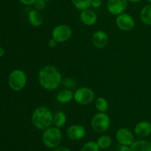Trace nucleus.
Instances as JSON below:
<instances>
[{"instance_id":"obj_1","label":"nucleus","mask_w":151,"mask_h":151,"mask_svg":"<svg viewBox=\"0 0 151 151\" xmlns=\"http://www.w3.org/2000/svg\"><path fill=\"white\" fill-rule=\"evenodd\" d=\"M38 83L43 88L48 91L55 90L62 83V75L60 71L53 66H45L38 74Z\"/></svg>"},{"instance_id":"obj_2","label":"nucleus","mask_w":151,"mask_h":151,"mask_svg":"<svg viewBox=\"0 0 151 151\" xmlns=\"http://www.w3.org/2000/svg\"><path fill=\"white\" fill-rule=\"evenodd\" d=\"M52 112L46 106H40L33 111L31 120L33 126L40 131H44L53 124Z\"/></svg>"},{"instance_id":"obj_3","label":"nucleus","mask_w":151,"mask_h":151,"mask_svg":"<svg viewBox=\"0 0 151 151\" xmlns=\"http://www.w3.org/2000/svg\"><path fill=\"white\" fill-rule=\"evenodd\" d=\"M62 140V133L57 127H50L44 130L42 134V141L44 145L49 148H56Z\"/></svg>"},{"instance_id":"obj_4","label":"nucleus","mask_w":151,"mask_h":151,"mask_svg":"<svg viewBox=\"0 0 151 151\" xmlns=\"http://www.w3.org/2000/svg\"><path fill=\"white\" fill-rule=\"evenodd\" d=\"M27 81L26 73L22 69H15L10 74L8 78V85L15 91H22L25 87Z\"/></svg>"},{"instance_id":"obj_5","label":"nucleus","mask_w":151,"mask_h":151,"mask_svg":"<svg viewBox=\"0 0 151 151\" xmlns=\"http://www.w3.org/2000/svg\"><path fill=\"white\" fill-rule=\"evenodd\" d=\"M111 125V119L106 113L98 112L94 114L91 120V128L95 132L103 134L109 130Z\"/></svg>"},{"instance_id":"obj_6","label":"nucleus","mask_w":151,"mask_h":151,"mask_svg":"<svg viewBox=\"0 0 151 151\" xmlns=\"http://www.w3.org/2000/svg\"><path fill=\"white\" fill-rule=\"evenodd\" d=\"M94 92L88 87H81L74 92V100L77 103L82 106H87L93 102Z\"/></svg>"},{"instance_id":"obj_7","label":"nucleus","mask_w":151,"mask_h":151,"mask_svg":"<svg viewBox=\"0 0 151 151\" xmlns=\"http://www.w3.org/2000/svg\"><path fill=\"white\" fill-rule=\"evenodd\" d=\"M72 35V30L66 24H59L55 27L52 31V38L58 43H64L70 40Z\"/></svg>"},{"instance_id":"obj_8","label":"nucleus","mask_w":151,"mask_h":151,"mask_svg":"<svg viewBox=\"0 0 151 151\" xmlns=\"http://www.w3.org/2000/svg\"><path fill=\"white\" fill-rule=\"evenodd\" d=\"M136 22L134 17L128 13H123L116 18V25L122 31H130L135 27Z\"/></svg>"},{"instance_id":"obj_9","label":"nucleus","mask_w":151,"mask_h":151,"mask_svg":"<svg viewBox=\"0 0 151 151\" xmlns=\"http://www.w3.org/2000/svg\"><path fill=\"white\" fill-rule=\"evenodd\" d=\"M128 2V0H108L106 7L111 14L117 16L125 11Z\"/></svg>"},{"instance_id":"obj_10","label":"nucleus","mask_w":151,"mask_h":151,"mask_svg":"<svg viewBox=\"0 0 151 151\" xmlns=\"http://www.w3.org/2000/svg\"><path fill=\"white\" fill-rule=\"evenodd\" d=\"M116 139L121 145L131 146L134 142V137L129 129L121 128L116 131Z\"/></svg>"},{"instance_id":"obj_11","label":"nucleus","mask_w":151,"mask_h":151,"mask_svg":"<svg viewBox=\"0 0 151 151\" xmlns=\"http://www.w3.org/2000/svg\"><path fill=\"white\" fill-rule=\"evenodd\" d=\"M86 128L81 125H72L66 130V135L71 140L77 141L82 139L86 135Z\"/></svg>"},{"instance_id":"obj_12","label":"nucleus","mask_w":151,"mask_h":151,"mask_svg":"<svg viewBox=\"0 0 151 151\" xmlns=\"http://www.w3.org/2000/svg\"><path fill=\"white\" fill-rule=\"evenodd\" d=\"M91 42L96 48L103 49L109 43V36L104 31L97 30L93 33L91 36Z\"/></svg>"},{"instance_id":"obj_13","label":"nucleus","mask_w":151,"mask_h":151,"mask_svg":"<svg viewBox=\"0 0 151 151\" xmlns=\"http://www.w3.org/2000/svg\"><path fill=\"white\" fill-rule=\"evenodd\" d=\"M81 22L86 26H93L97 22V16L93 10L86 9L81 11L80 16Z\"/></svg>"},{"instance_id":"obj_14","label":"nucleus","mask_w":151,"mask_h":151,"mask_svg":"<svg viewBox=\"0 0 151 151\" xmlns=\"http://www.w3.org/2000/svg\"><path fill=\"white\" fill-rule=\"evenodd\" d=\"M134 133L139 137H147L151 134V124L147 121L139 122L134 127Z\"/></svg>"},{"instance_id":"obj_15","label":"nucleus","mask_w":151,"mask_h":151,"mask_svg":"<svg viewBox=\"0 0 151 151\" xmlns=\"http://www.w3.org/2000/svg\"><path fill=\"white\" fill-rule=\"evenodd\" d=\"M28 21L32 27H38L43 23V17L38 10L33 9L28 13Z\"/></svg>"},{"instance_id":"obj_16","label":"nucleus","mask_w":151,"mask_h":151,"mask_svg":"<svg viewBox=\"0 0 151 151\" xmlns=\"http://www.w3.org/2000/svg\"><path fill=\"white\" fill-rule=\"evenodd\" d=\"M131 151H151V142L147 140H137L130 146Z\"/></svg>"},{"instance_id":"obj_17","label":"nucleus","mask_w":151,"mask_h":151,"mask_svg":"<svg viewBox=\"0 0 151 151\" xmlns=\"http://www.w3.org/2000/svg\"><path fill=\"white\" fill-rule=\"evenodd\" d=\"M57 101L61 104H66L74 99V93L70 89H64L57 94Z\"/></svg>"},{"instance_id":"obj_18","label":"nucleus","mask_w":151,"mask_h":151,"mask_svg":"<svg viewBox=\"0 0 151 151\" xmlns=\"http://www.w3.org/2000/svg\"><path fill=\"white\" fill-rule=\"evenodd\" d=\"M67 118H66V114L62 111L56 112L53 116V124L57 128H62L66 124Z\"/></svg>"},{"instance_id":"obj_19","label":"nucleus","mask_w":151,"mask_h":151,"mask_svg":"<svg viewBox=\"0 0 151 151\" xmlns=\"http://www.w3.org/2000/svg\"><path fill=\"white\" fill-rule=\"evenodd\" d=\"M140 19L146 25H151V4L145 6L140 13Z\"/></svg>"},{"instance_id":"obj_20","label":"nucleus","mask_w":151,"mask_h":151,"mask_svg":"<svg viewBox=\"0 0 151 151\" xmlns=\"http://www.w3.org/2000/svg\"><path fill=\"white\" fill-rule=\"evenodd\" d=\"M94 106H95L96 109L99 112H102V113H106L109 109V103L107 100L103 97H97L96 99L94 101Z\"/></svg>"},{"instance_id":"obj_21","label":"nucleus","mask_w":151,"mask_h":151,"mask_svg":"<svg viewBox=\"0 0 151 151\" xmlns=\"http://www.w3.org/2000/svg\"><path fill=\"white\" fill-rule=\"evenodd\" d=\"M99 147L101 149H107L111 146L112 139L108 135H103L97 141Z\"/></svg>"},{"instance_id":"obj_22","label":"nucleus","mask_w":151,"mask_h":151,"mask_svg":"<svg viewBox=\"0 0 151 151\" xmlns=\"http://www.w3.org/2000/svg\"><path fill=\"white\" fill-rule=\"evenodd\" d=\"M72 4L79 10H84L91 7V0H71Z\"/></svg>"},{"instance_id":"obj_23","label":"nucleus","mask_w":151,"mask_h":151,"mask_svg":"<svg viewBox=\"0 0 151 151\" xmlns=\"http://www.w3.org/2000/svg\"><path fill=\"white\" fill-rule=\"evenodd\" d=\"M81 151H100V147L97 142L90 141L83 145Z\"/></svg>"},{"instance_id":"obj_24","label":"nucleus","mask_w":151,"mask_h":151,"mask_svg":"<svg viewBox=\"0 0 151 151\" xmlns=\"http://www.w3.org/2000/svg\"><path fill=\"white\" fill-rule=\"evenodd\" d=\"M46 1L44 0H36L35 3L33 4L34 7H35V10H38V11H41L44 10L46 7Z\"/></svg>"},{"instance_id":"obj_25","label":"nucleus","mask_w":151,"mask_h":151,"mask_svg":"<svg viewBox=\"0 0 151 151\" xmlns=\"http://www.w3.org/2000/svg\"><path fill=\"white\" fill-rule=\"evenodd\" d=\"M75 84V81H73V80L71 79V78H67V79L65 80L64 81V85L66 86V87L67 88H73Z\"/></svg>"},{"instance_id":"obj_26","label":"nucleus","mask_w":151,"mask_h":151,"mask_svg":"<svg viewBox=\"0 0 151 151\" xmlns=\"http://www.w3.org/2000/svg\"><path fill=\"white\" fill-rule=\"evenodd\" d=\"M102 4H103L102 0H91V6L94 8H98L101 7Z\"/></svg>"},{"instance_id":"obj_27","label":"nucleus","mask_w":151,"mask_h":151,"mask_svg":"<svg viewBox=\"0 0 151 151\" xmlns=\"http://www.w3.org/2000/svg\"><path fill=\"white\" fill-rule=\"evenodd\" d=\"M19 1L25 5H33L36 0H19Z\"/></svg>"},{"instance_id":"obj_28","label":"nucleus","mask_w":151,"mask_h":151,"mask_svg":"<svg viewBox=\"0 0 151 151\" xmlns=\"http://www.w3.org/2000/svg\"><path fill=\"white\" fill-rule=\"evenodd\" d=\"M58 43V42L57 41H55V40L54 38H52L51 39H50V41H49L48 46L50 47V48H55V47L56 46H57Z\"/></svg>"},{"instance_id":"obj_29","label":"nucleus","mask_w":151,"mask_h":151,"mask_svg":"<svg viewBox=\"0 0 151 151\" xmlns=\"http://www.w3.org/2000/svg\"><path fill=\"white\" fill-rule=\"evenodd\" d=\"M53 151H71L68 147H63V146H61V147H56Z\"/></svg>"},{"instance_id":"obj_30","label":"nucleus","mask_w":151,"mask_h":151,"mask_svg":"<svg viewBox=\"0 0 151 151\" xmlns=\"http://www.w3.org/2000/svg\"><path fill=\"white\" fill-rule=\"evenodd\" d=\"M119 151H131V148H130V146L122 145L119 148Z\"/></svg>"},{"instance_id":"obj_31","label":"nucleus","mask_w":151,"mask_h":151,"mask_svg":"<svg viewBox=\"0 0 151 151\" xmlns=\"http://www.w3.org/2000/svg\"><path fill=\"white\" fill-rule=\"evenodd\" d=\"M4 55V50L1 47H0V58L2 57Z\"/></svg>"},{"instance_id":"obj_32","label":"nucleus","mask_w":151,"mask_h":151,"mask_svg":"<svg viewBox=\"0 0 151 151\" xmlns=\"http://www.w3.org/2000/svg\"><path fill=\"white\" fill-rule=\"evenodd\" d=\"M141 1H142V0H128V1H130V2L132 3H138Z\"/></svg>"},{"instance_id":"obj_33","label":"nucleus","mask_w":151,"mask_h":151,"mask_svg":"<svg viewBox=\"0 0 151 151\" xmlns=\"http://www.w3.org/2000/svg\"><path fill=\"white\" fill-rule=\"evenodd\" d=\"M44 1H46V2H48V1H51V0H44Z\"/></svg>"},{"instance_id":"obj_34","label":"nucleus","mask_w":151,"mask_h":151,"mask_svg":"<svg viewBox=\"0 0 151 151\" xmlns=\"http://www.w3.org/2000/svg\"><path fill=\"white\" fill-rule=\"evenodd\" d=\"M147 1H148L149 3H150V4H151V0H147Z\"/></svg>"}]
</instances>
